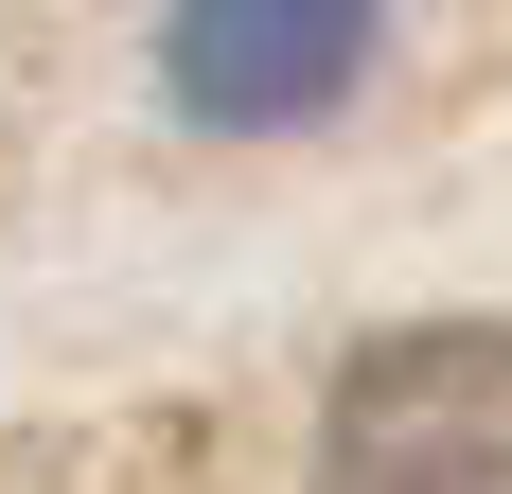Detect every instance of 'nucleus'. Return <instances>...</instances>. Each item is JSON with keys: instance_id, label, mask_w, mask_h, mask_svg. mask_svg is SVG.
I'll use <instances>...</instances> for the list:
<instances>
[{"instance_id": "nucleus-1", "label": "nucleus", "mask_w": 512, "mask_h": 494, "mask_svg": "<svg viewBox=\"0 0 512 494\" xmlns=\"http://www.w3.org/2000/svg\"><path fill=\"white\" fill-rule=\"evenodd\" d=\"M318 494H512V336L407 318L318 406Z\"/></svg>"}, {"instance_id": "nucleus-2", "label": "nucleus", "mask_w": 512, "mask_h": 494, "mask_svg": "<svg viewBox=\"0 0 512 494\" xmlns=\"http://www.w3.org/2000/svg\"><path fill=\"white\" fill-rule=\"evenodd\" d=\"M354 53H371V0H177V18H159L177 106H195V124H230V142L318 124V106L354 89Z\"/></svg>"}]
</instances>
